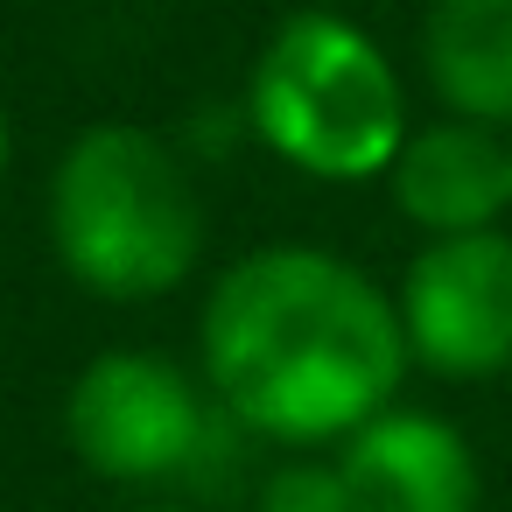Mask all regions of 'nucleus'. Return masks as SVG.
Instances as JSON below:
<instances>
[{
	"instance_id": "nucleus-8",
	"label": "nucleus",
	"mask_w": 512,
	"mask_h": 512,
	"mask_svg": "<svg viewBox=\"0 0 512 512\" xmlns=\"http://www.w3.org/2000/svg\"><path fill=\"white\" fill-rule=\"evenodd\" d=\"M421 71L442 113L512 127V0H435L421 22Z\"/></svg>"
},
{
	"instance_id": "nucleus-1",
	"label": "nucleus",
	"mask_w": 512,
	"mask_h": 512,
	"mask_svg": "<svg viewBox=\"0 0 512 512\" xmlns=\"http://www.w3.org/2000/svg\"><path fill=\"white\" fill-rule=\"evenodd\" d=\"M197 351L211 400L288 449L344 442L386 414L407 379L393 295L323 246H260L232 260L204 295Z\"/></svg>"
},
{
	"instance_id": "nucleus-7",
	"label": "nucleus",
	"mask_w": 512,
	"mask_h": 512,
	"mask_svg": "<svg viewBox=\"0 0 512 512\" xmlns=\"http://www.w3.org/2000/svg\"><path fill=\"white\" fill-rule=\"evenodd\" d=\"M386 190L421 239L491 232L512 211V141H498V127H477L456 113L435 127H407V141L386 169Z\"/></svg>"
},
{
	"instance_id": "nucleus-9",
	"label": "nucleus",
	"mask_w": 512,
	"mask_h": 512,
	"mask_svg": "<svg viewBox=\"0 0 512 512\" xmlns=\"http://www.w3.org/2000/svg\"><path fill=\"white\" fill-rule=\"evenodd\" d=\"M260 512H344V477H337V456L330 463H281L267 484H260Z\"/></svg>"
},
{
	"instance_id": "nucleus-11",
	"label": "nucleus",
	"mask_w": 512,
	"mask_h": 512,
	"mask_svg": "<svg viewBox=\"0 0 512 512\" xmlns=\"http://www.w3.org/2000/svg\"><path fill=\"white\" fill-rule=\"evenodd\" d=\"M127 512H190V505H127Z\"/></svg>"
},
{
	"instance_id": "nucleus-5",
	"label": "nucleus",
	"mask_w": 512,
	"mask_h": 512,
	"mask_svg": "<svg viewBox=\"0 0 512 512\" xmlns=\"http://www.w3.org/2000/svg\"><path fill=\"white\" fill-rule=\"evenodd\" d=\"M407 358L442 379H491L512 365V232L428 239L400 274Z\"/></svg>"
},
{
	"instance_id": "nucleus-10",
	"label": "nucleus",
	"mask_w": 512,
	"mask_h": 512,
	"mask_svg": "<svg viewBox=\"0 0 512 512\" xmlns=\"http://www.w3.org/2000/svg\"><path fill=\"white\" fill-rule=\"evenodd\" d=\"M8 162H15V127H8V106H0V183H8Z\"/></svg>"
},
{
	"instance_id": "nucleus-2",
	"label": "nucleus",
	"mask_w": 512,
	"mask_h": 512,
	"mask_svg": "<svg viewBox=\"0 0 512 512\" xmlns=\"http://www.w3.org/2000/svg\"><path fill=\"white\" fill-rule=\"evenodd\" d=\"M50 246L85 295L155 302L204 260V197L155 127L99 120L50 169Z\"/></svg>"
},
{
	"instance_id": "nucleus-3",
	"label": "nucleus",
	"mask_w": 512,
	"mask_h": 512,
	"mask_svg": "<svg viewBox=\"0 0 512 512\" xmlns=\"http://www.w3.org/2000/svg\"><path fill=\"white\" fill-rule=\"evenodd\" d=\"M246 120L288 169L316 183H372L407 141V92L358 22L302 8L253 57Z\"/></svg>"
},
{
	"instance_id": "nucleus-6",
	"label": "nucleus",
	"mask_w": 512,
	"mask_h": 512,
	"mask_svg": "<svg viewBox=\"0 0 512 512\" xmlns=\"http://www.w3.org/2000/svg\"><path fill=\"white\" fill-rule=\"evenodd\" d=\"M344 512H477V456L456 421L386 407L337 449Z\"/></svg>"
},
{
	"instance_id": "nucleus-4",
	"label": "nucleus",
	"mask_w": 512,
	"mask_h": 512,
	"mask_svg": "<svg viewBox=\"0 0 512 512\" xmlns=\"http://www.w3.org/2000/svg\"><path fill=\"white\" fill-rule=\"evenodd\" d=\"M64 442L106 484H162L211 442L204 386L162 351H99L64 393Z\"/></svg>"
}]
</instances>
